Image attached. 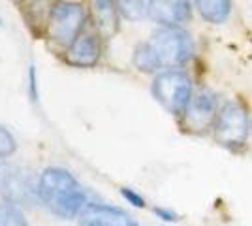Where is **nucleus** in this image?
<instances>
[{"label":"nucleus","mask_w":252,"mask_h":226,"mask_svg":"<svg viewBox=\"0 0 252 226\" xmlns=\"http://www.w3.org/2000/svg\"><path fill=\"white\" fill-rule=\"evenodd\" d=\"M153 95L169 113L183 115L192 98V81L185 72L166 70L155 77Z\"/></svg>","instance_id":"20e7f679"},{"label":"nucleus","mask_w":252,"mask_h":226,"mask_svg":"<svg viewBox=\"0 0 252 226\" xmlns=\"http://www.w3.org/2000/svg\"><path fill=\"white\" fill-rule=\"evenodd\" d=\"M79 226H137L134 217L121 207L91 204L79 215Z\"/></svg>","instance_id":"1a4fd4ad"},{"label":"nucleus","mask_w":252,"mask_h":226,"mask_svg":"<svg viewBox=\"0 0 252 226\" xmlns=\"http://www.w3.org/2000/svg\"><path fill=\"white\" fill-rule=\"evenodd\" d=\"M196 8L205 21L220 25L230 15L231 2L230 0H196Z\"/></svg>","instance_id":"f8f14e48"},{"label":"nucleus","mask_w":252,"mask_h":226,"mask_svg":"<svg viewBox=\"0 0 252 226\" xmlns=\"http://www.w3.org/2000/svg\"><path fill=\"white\" fill-rule=\"evenodd\" d=\"M0 226H27V221L15 204H0Z\"/></svg>","instance_id":"4468645a"},{"label":"nucleus","mask_w":252,"mask_h":226,"mask_svg":"<svg viewBox=\"0 0 252 226\" xmlns=\"http://www.w3.org/2000/svg\"><path fill=\"white\" fill-rule=\"evenodd\" d=\"M249 130H251L249 115L241 102L230 100L219 109L213 125V132H215V140L220 145L230 149H241L247 143Z\"/></svg>","instance_id":"7ed1b4c3"},{"label":"nucleus","mask_w":252,"mask_h":226,"mask_svg":"<svg viewBox=\"0 0 252 226\" xmlns=\"http://www.w3.org/2000/svg\"><path fill=\"white\" fill-rule=\"evenodd\" d=\"M91 15L98 32L104 38H111L119 27V8L117 0H89Z\"/></svg>","instance_id":"9b49d317"},{"label":"nucleus","mask_w":252,"mask_h":226,"mask_svg":"<svg viewBox=\"0 0 252 226\" xmlns=\"http://www.w3.org/2000/svg\"><path fill=\"white\" fill-rule=\"evenodd\" d=\"M219 108H217V100L215 95L209 91H201L196 97L190 98L189 106L185 109V121L187 127L192 130H205L215 125Z\"/></svg>","instance_id":"6e6552de"},{"label":"nucleus","mask_w":252,"mask_h":226,"mask_svg":"<svg viewBox=\"0 0 252 226\" xmlns=\"http://www.w3.org/2000/svg\"><path fill=\"white\" fill-rule=\"evenodd\" d=\"M32 193L38 194V187L32 185L29 173H25L17 166L0 162V194L10 204H17L21 200H27Z\"/></svg>","instance_id":"423d86ee"},{"label":"nucleus","mask_w":252,"mask_h":226,"mask_svg":"<svg viewBox=\"0 0 252 226\" xmlns=\"http://www.w3.org/2000/svg\"><path fill=\"white\" fill-rule=\"evenodd\" d=\"M83 25L85 10L81 4L68 2V0H61L53 4L47 29H49L51 40H55L59 45L70 47L75 38L83 32Z\"/></svg>","instance_id":"39448f33"},{"label":"nucleus","mask_w":252,"mask_h":226,"mask_svg":"<svg viewBox=\"0 0 252 226\" xmlns=\"http://www.w3.org/2000/svg\"><path fill=\"white\" fill-rule=\"evenodd\" d=\"M121 194H123V196H125L126 200H128L132 205H136V207H143V205H145V200H143L137 193H134L132 189H123Z\"/></svg>","instance_id":"dca6fc26"},{"label":"nucleus","mask_w":252,"mask_h":226,"mask_svg":"<svg viewBox=\"0 0 252 226\" xmlns=\"http://www.w3.org/2000/svg\"><path fill=\"white\" fill-rule=\"evenodd\" d=\"M147 15L162 27L179 29L190 21L192 8L189 0H149Z\"/></svg>","instance_id":"0eeeda50"},{"label":"nucleus","mask_w":252,"mask_h":226,"mask_svg":"<svg viewBox=\"0 0 252 226\" xmlns=\"http://www.w3.org/2000/svg\"><path fill=\"white\" fill-rule=\"evenodd\" d=\"M119 13L128 21H139L147 15V4L145 0H117Z\"/></svg>","instance_id":"ddd939ff"},{"label":"nucleus","mask_w":252,"mask_h":226,"mask_svg":"<svg viewBox=\"0 0 252 226\" xmlns=\"http://www.w3.org/2000/svg\"><path fill=\"white\" fill-rule=\"evenodd\" d=\"M100 59V42L94 34L81 32L66 51V61L79 68H91Z\"/></svg>","instance_id":"9d476101"},{"label":"nucleus","mask_w":252,"mask_h":226,"mask_svg":"<svg viewBox=\"0 0 252 226\" xmlns=\"http://www.w3.org/2000/svg\"><path fill=\"white\" fill-rule=\"evenodd\" d=\"M194 43L189 32L181 29L164 27L151 36V40L139 43L134 51V66L139 72L153 74L162 68H175L190 61Z\"/></svg>","instance_id":"f257e3e1"},{"label":"nucleus","mask_w":252,"mask_h":226,"mask_svg":"<svg viewBox=\"0 0 252 226\" xmlns=\"http://www.w3.org/2000/svg\"><path fill=\"white\" fill-rule=\"evenodd\" d=\"M155 213L162 217L164 221H177V215L171 213V211H168V209H155Z\"/></svg>","instance_id":"f3484780"},{"label":"nucleus","mask_w":252,"mask_h":226,"mask_svg":"<svg viewBox=\"0 0 252 226\" xmlns=\"http://www.w3.org/2000/svg\"><path fill=\"white\" fill-rule=\"evenodd\" d=\"M17 149V143L10 134V130H6L0 125V159H8Z\"/></svg>","instance_id":"2eb2a0df"},{"label":"nucleus","mask_w":252,"mask_h":226,"mask_svg":"<svg viewBox=\"0 0 252 226\" xmlns=\"http://www.w3.org/2000/svg\"><path fill=\"white\" fill-rule=\"evenodd\" d=\"M38 198L61 219H79L91 202V194L63 168H47L38 181Z\"/></svg>","instance_id":"f03ea898"}]
</instances>
